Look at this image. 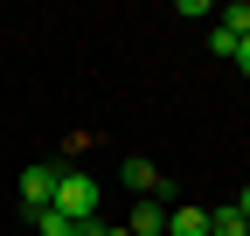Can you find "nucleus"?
<instances>
[{
    "label": "nucleus",
    "instance_id": "1",
    "mask_svg": "<svg viewBox=\"0 0 250 236\" xmlns=\"http://www.w3.org/2000/svg\"><path fill=\"white\" fill-rule=\"evenodd\" d=\"M56 216L90 222V216H98V181H90V174H70V167H62V181H56Z\"/></svg>",
    "mask_w": 250,
    "mask_h": 236
},
{
    "label": "nucleus",
    "instance_id": "2",
    "mask_svg": "<svg viewBox=\"0 0 250 236\" xmlns=\"http://www.w3.org/2000/svg\"><path fill=\"white\" fill-rule=\"evenodd\" d=\"M56 181H62V167H49V160L21 167V209H28V222H35L42 209H56Z\"/></svg>",
    "mask_w": 250,
    "mask_h": 236
},
{
    "label": "nucleus",
    "instance_id": "3",
    "mask_svg": "<svg viewBox=\"0 0 250 236\" xmlns=\"http://www.w3.org/2000/svg\"><path fill=\"white\" fill-rule=\"evenodd\" d=\"M118 181H125V188H132L139 201H160V209H167V195H174V188H167V174H160V167H153V160H139V153H132V160H125V167H118Z\"/></svg>",
    "mask_w": 250,
    "mask_h": 236
},
{
    "label": "nucleus",
    "instance_id": "4",
    "mask_svg": "<svg viewBox=\"0 0 250 236\" xmlns=\"http://www.w3.org/2000/svg\"><path fill=\"white\" fill-rule=\"evenodd\" d=\"M125 229H132V236H167V209H160V201H132Z\"/></svg>",
    "mask_w": 250,
    "mask_h": 236
},
{
    "label": "nucleus",
    "instance_id": "5",
    "mask_svg": "<svg viewBox=\"0 0 250 236\" xmlns=\"http://www.w3.org/2000/svg\"><path fill=\"white\" fill-rule=\"evenodd\" d=\"M167 236H208V209H167Z\"/></svg>",
    "mask_w": 250,
    "mask_h": 236
},
{
    "label": "nucleus",
    "instance_id": "6",
    "mask_svg": "<svg viewBox=\"0 0 250 236\" xmlns=\"http://www.w3.org/2000/svg\"><path fill=\"white\" fill-rule=\"evenodd\" d=\"M208 236H250V222L236 209H208Z\"/></svg>",
    "mask_w": 250,
    "mask_h": 236
},
{
    "label": "nucleus",
    "instance_id": "7",
    "mask_svg": "<svg viewBox=\"0 0 250 236\" xmlns=\"http://www.w3.org/2000/svg\"><path fill=\"white\" fill-rule=\"evenodd\" d=\"M229 63H236V70H243V77H250V35H243V42H236V56H229Z\"/></svg>",
    "mask_w": 250,
    "mask_h": 236
},
{
    "label": "nucleus",
    "instance_id": "8",
    "mask_svg": "<svg viewBox=\"0 0 250 236\" xmlns=\"http://www.w3.org/2000/svg\"><path fill=\"white\" fill-rule=\"evenodd\" d=\"M229 209H236V216H243V222H250V188H243V195H236V201H229Z\"/></svg>",
    "mask_w": 250,
    "mask_h": 236
},
{
    "label": "nucleus",
    "instance_id": "9",
    "mask_svg": "<svg viewBox=\"0 0 250 236\" xmlns=\"http://www.w3.org/2000/svg\"><path fill=\"white\" fill-rule=\"evenodd\" d=\"M98 236H132V229H125V222H98Z\"/></svg>",
    "mask_w": 250,
    "mask_h": 236
}]
</instances>
